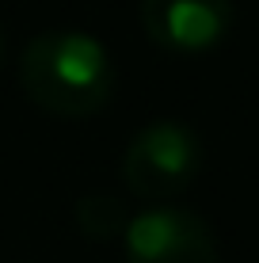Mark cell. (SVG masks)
<instances>
[{"label":"cell","mask_w":259,"mask_h":263,"mask_svg":"<svg viewBox=\"0 0 259 263\" xmlns=\"http://www.w3.org/2000/svg\"><path fill=\"white\" fill-rule=\"evenodd\" d=\"M114 61L95 34L57 27L27 42L19 58L23 96L53 119H88L114 96Z\"/></svg>","instance_id":"cell-1"},{"label":"cell","mask_w":259,"mask_h":263,"mask_svg":"<svg viewBox=\"0 0 259 263\" xmlns=\"http://www.w3.org/2000/svg\"><path fill=\"white\" fill-rule=\"evenodd\" d=\"M202 172V141L187 122L156 119L141 126L122 153V183L145 202L183 195Z\"/></svg>","instance_id":"cell-2"},{"label":"cell","mask_w":259,"mask_h":263,"mask_svg":"<svg viewBox=\"0 0 259 263\" xmlns=\"http://www.w3.org/2000/svg\"><path fill=\"white\" fill-rule=\"evenodd\" d=\"M0 61H4V34H0Z\"/></svg>","instance_id":"cell-6"},{"label":"cell","mask_w":259,"mask_h":263,"mask_svg":"<svg viewBox=\"0 0 259 263\" xmlns=\"http://www.w3.org/2000/svg\"><path fill=\"white\" fill-rule=\"evenodd\" d=\"M130 206L126 198L118 195H107V191H95V195H84L76 202V229L84 233V240L92 244H111V240H122L130 229Z\"/></svg>","instance_id":"cell-5"},{"label":"cell","mask_w":259,"mask_h":263,"mask_svg":"<svg viewBox=\"0 0 259 263\" xmlns=\"http://www.w3.org/2000/svg\"><path fill=\"white\" fill-rule=\"evenodd\" d=\"M233 0H141V27L168 58H206L233 27Z\"/></svg>","instance_id":"cell-4"},{"label":"cell","mask_w":259,"mask_h":263,"mask_svg":"<svg viewBox=\"0 0 259 263\" xmlns=\"http://www.w3.org/2000/svg\"><path fill=\"white\" fill-rule=\"evenodd\" d=\"M126 263H221L217 237L194 210L153 206L130 217Z\"/></svg>","instance_id":"cell-3"}]
</instances>
